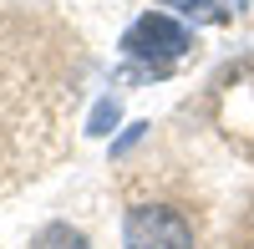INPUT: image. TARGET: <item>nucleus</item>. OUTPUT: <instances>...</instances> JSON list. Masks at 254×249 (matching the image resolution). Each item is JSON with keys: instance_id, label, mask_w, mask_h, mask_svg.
I'll use <instances>...</instances> for the list:
<instances>
[{"instance_id": "obj_1", "label": "nucleus", "mask_w": 254, "mask_h": 249, "mask_svg": "<svg viewBox=\"0 0 254 249\" xmlns=\"http://www.w3.org/2000/svg\"><path fill=\"white\" fill-rule=\"evenodd\" d=\"M122 244L127 249H193V229H188V219L178 209L137 203V209H127Z\"/></svg>"}, {"instance_id": "obj_2", "label": "nucleus", "mask_w": 254, "mask_h": 249, "mask_svg": "<svg viewBox=\"0 0 254 249\" xmlns=\"http://www.w3.org/2000/svg\"><path fill=\"white\" fill-rule=\"evenodd\" d=\"M122 51L132 61H142V66H153V71H168L188 51V31L178 26V20H168V15H142V20L127 26Z\"/></svg>"}, {"instance_id": "obj_3", "label": "nucleus", "mask_w": 254, "mask_h": 249, "mask_svg": "<svg viewBox=\"0 0 254 249\" xmlns=\"http://www.w3.org/2000/svg\"><path fill=\"white\" fill-rule=\"evenodd\" d=\"M158 5H173L193 20H229V15L244 10V0H158Z\"/></svg>"}, {"instance_id": "obj_4", "label": "nucleus", "mask_w": 254, "mask_h": 249, "mask_svg": "<svg viewBox=\"0 0 254 249\" xmlns=\"http://www.w3.org/2000/svg\"><path fill=\"white\" fill-rule=\"evenodd\" d=\"M31 249H92V244H87L81 229H71V224H46V229L36 234Z\"/></svg>"}, {"instance_id": "obj_5", "label": "nucleus", "mask_w": 254, "mask_h": 249, "mask_svg": "<svg viewBox=\"0 0 254 249\" xmlns=\"http://www.w3.org/2000/svg\"><path fill=\"white\" fill-rule=\"evenodd\" d=\"M112 122H117V102H102L92 112V132H112Z\"/></svg>"}, {"instance_id": "obj_6", "label": "nucleus", "mask_w": 254, "mask_h": 249, "mask_svg": "<svg viewBox=\"0 0 254 249\" xmlns=\"http://www.w3.org/2000/svg\"><path fill=\"white\" fill-rule=\"evenodd\" d=\"M137 137H142V122H137V127H127V132H122V137L112 142V153H127V148H132V142H137Z\"/></svg>"}]
</instances>
